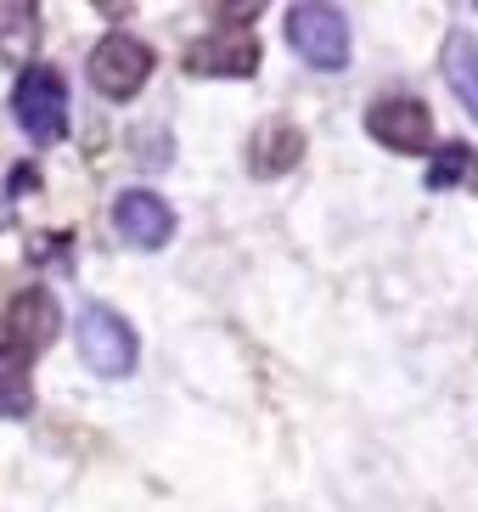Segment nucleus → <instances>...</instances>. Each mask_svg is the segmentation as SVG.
I'll list each match as a JSON object with an SVG mask.
<instances>
[{"mask_svg":"<svg viewBox=\"0 0 478 512\" xmlns=\"http://www.w3.org/2000/svg\"><path fill=\"white\" fill-rule=\"evenodd\" d=\"M12 113L23 124V136L51 147V141L68 136V79L45 62H29L17 74V91H12Z\"/></svg>","mask_w":478,"mask_h":512,"instance_id":"obj_1","label":"nucleus"},{"mask_svg":"<svg viewBox=\"0 0 478 512\" xmlns=\"http://www.w3.org/2000/svg\"><path fill=\"white\" fill-rule=\"evenodd\" d=\"M74 344H79V361L96 377H124L135 366V327L119 310H107V304H85L79 310Z\"/></svg>","mask_w":478,"mask_h":512,"instance_id":"obj_2","label":"nucleus"},{"mask_svg":"<svg viewBox=\"0 0 478 512\" xmlns=\"http://www.w3.org/2000/svg\"><path fill=\"white\" fill-rule=\"evenodd\" d=\"M152 79V46L135 34H107L102 46L90 51V85L107 102H130L141 96V85Z\"/></svg>","mask_w":478,"mask_h":512,"instance_id":"obj_3","label":"nucleus"},{"mask_svg":"<svg viewBox=\"0 0 478 512\" xmlns=\"http://www.w3.org/2000/svg\"><path fill=\"white\" fill-rule=\"evenodd\" d=\"M287 46L299 51L310 68L338 74V68L349 62V23H344V12H332V6H293V12H287Z\"/></svg>","mask_w":478,"mask_h":512,"instance_id":"obj_4","label":"nucleus"},{"mask_svg":"<svg viewBox=\"0 0 478 512\" xmlns=\"http://www.w3.org/2000/svg\"><path fill=\"white\" fill-rule=\"evenodd\" d=\"M366 136L383 141L389 152H428L434 147V113L417 96H383L366 113Z\"/></svg>","mask_w":478,"mask_h":512,"instance_id":"obj_5","label":"nucleus"},{"mask_svg":"<svg viewBox=\"0 0 478 512\" xmlns=\"http://www.w3.org/2000/svg\"><path fill=\"white\" fill-rule=\"evenodd\" d=\"M186 74L197 79H254L259 74V40L248 29L209 34L186 51Z\"/></svg>","mask_w":478,"mask_h":512,"instance_id":"obj_6","label":"nucleus"},{"mask_svg":"<svg viewBox=\"0 0 478 512\" xmlns=\"http://www.w3.org/2000/svg\"><path fill=\"white\" fill-rule=\"evenodd\" d=\"M113 226H119V237L130 242V248H141V254H152V248H164L169 237H175V209H169L158 192H119L113 197Z\"/></svg>","mask_w":478,"mask_h":512,"instance_id":"obj_7","label":"nucleus"},{"mask_svg":"<svg viewBox=\"0 0 478 512\" xmlns=\"http://www.w3.org/2000/svg\"><path fill=\"white\" fill-rule=\"evenodd\" d=\"M6 338L0 344H12V349H23V355H40L51 338L62 332V310H57V299L45 293V287H23L12 304H6Z\"/></svg>","mask_w":478,"mask_h":512,"instance_id":"obj_8","label":"nucleus"},{"mask_svg":"<svg viewBox=\"0 0 478 512\" xmlns=\"http://www.w3.org/2000/svg\"><path fill=\"white\" fill-rule=\"evenodd\" d=\"M304 158V130L299 124H265L254 141H248V169H254L259 181H276V175H287V169H299Z\"/></svg>","mask_w":478,"mask_h":512,"instance_id":"obj_9","label":"nucleus"},{"mask_svg":"<svg viewBox=\"0 0 478 512\" xmlns=\"http://www.w3.org/2000/svg\"><path fill=\"white\" fill-rule=\"evenodd\" d=\"M445 85L456 91V102L478 119V40L467 29H456L445 40Z\"/></svg>","mask_w":478,"mask_h":512,"instance_id":"obj_10","label":"nucleus"},{"mask_svg":"<svg viewBox=\"0 0 478 512\" xmlns=\"http://www.w3.org/2000/svg\"><path fill=\"white\" fill-rule=\"evenodd\" d=\"M40 46V12L23 0H0V62H29Z\"/></svg>","mask_w":478,"mask_h":512,"instance_id":"obj_11","label":"nucleus"},{"mask_svg":"<svg viewBox=\"0 0 478 512\" xmlns=\"http://www.w3.org/2000/svg\"><path fill=\"white\" fill-rule=\"evenodd\" d=\"M29 366H34V355L0 344V417H29V406H34Z\"/></svg>","mask_w":478,"mask_h":512,"instance_id":"obj_12","label":"nucleus"},{"mask_svg":"<svg viewBox=\"0 0 478 512\" xmlns=\"http://www.w3.org/2000/svg\"><path fill=\"white\" fill-rule=\"evenodd\" d=\"M473 169H478V164H473V152H467L462 141H450V147L439 152L434 164H428V186H434V192H445V186H456L462 175H473Z\"/></svg>","mask_w":478,"mask_h":512,"instance_id":"obj_13","label":"nucleus"}]
</instances>
